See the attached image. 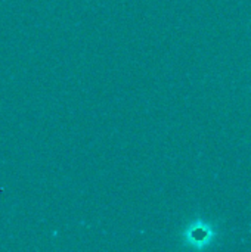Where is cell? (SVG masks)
Wrapping results in <instances>:
<instances>
[{
	"instance_id": "cell-1",
	"label": "cell",
	"mask_w": 251,
	"mask_h": 252,
	"mask_svg": "<svg viewBox=\"0 0 251 252\" xmlns=\"http://www.w3.org/2000/svg\"><path fill=\"white\" fill-rule=\"evenodd\" d=\"M185 242L189 247L194 248H204L210 239H212V230L207 224H204L203 221H195L192 223L186 230H185Z\"/></svg>"
}]
</instances>
